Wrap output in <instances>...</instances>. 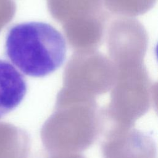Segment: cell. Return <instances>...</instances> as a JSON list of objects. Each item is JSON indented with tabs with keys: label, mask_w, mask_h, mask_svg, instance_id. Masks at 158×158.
Instances as JSON below:
<instances>
[{
	"label": "cell",
	"mask_w": 158,
	"mask_h": 158,
	"mask_svg": "<svg viewBox=\"0 0 158 158\" xmlns=\"http://www.w3.org/2000/svg\"><path fill=\"white\" fill-rule=\"evenodd\" d=\"M21 134L11 124L0 122V158H21Z\"/></svg>",
	"instance_id": "cell-3"
},
{
	"label": "cell",
	"mask_w": 158,
	"mask_h": 158,
	"mask_svg": "<svg viewBox=\"0 0 158 158\" xmlns=\"http://www.w3.org/2000/svg\"><path fill=\"white\" fill-rule=\"evenodd\" d=\"M4 52L23 74L43 77L64 64L67 45L63 35L51 25L28 22L14 25L9 30Z\"/></svg>",
	"instance_id": "cell-1"
},
{
	"label": "cell",
	"mask_w": 158,
	"mask_h": 158,
	"mask_svg": "<svg viewBox=\"0 0 158 158\" xmlns=\"http://www.w3.org/2000/svg\"><path fill=\"white\" fill-rule=\"evenodd\" d=\"M27 91L23 75L9 62L0 59V119L22 102Z\"/></svg>",
	"instance_id": "cell-2"
}]
</instances>
